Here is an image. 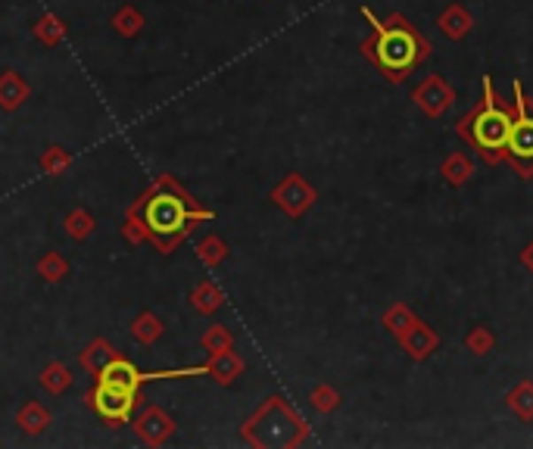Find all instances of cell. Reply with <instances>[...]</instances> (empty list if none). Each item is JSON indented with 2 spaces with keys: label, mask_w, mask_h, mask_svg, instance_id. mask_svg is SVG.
Listing matches in <instances>:
<instances>
[{
  "label": "cell",
  "mask_w": 533,
  "mask_h": 449,
  "mask_svg": "<svg viewBox=\"0 0 533 449\" xmlns=\"http://www.w3.org/2000/svg\"><path fill=\"white\" fill-rule=\"evenodd\" d=\"M362 16L375 26V41L368 44V57L375 59L377 69L384 72V75H390L393 81H403L409 72H415L418 66L424 63L428 44H424L409 26H403V28L381 26L368 7L362 10Z\"/></svg>",
  "instance_id": "cell-1"
},
{
  "label": "cell",
  "mask_w": 533,
  "mask_h": 449,
  "mask_svg": "<svg viewBox=\"0 0 533 449\" xmlns=\"http://www.w3.org/2000/svg\"><path fill=\"white\" fill-rule=\"evenodd\" d=\"M131 334H135L141 344H153V340H159V334H163V321L157 319V315H141V319L135 321V328H131Z\"/></svg>",
  "instance_id": "cell-15"
},
{
  "label": "cell",
  "mask_w": 533,
  "mask_h": 449,
  "mask_svg": "<svg viewBox=\"0 0 533 449\" xmlns=\"http://www.w3.org/2000/svg\"><path fill=\"white\" fill-rule=\"evenodd\" d=\"M44 172H50V175H57V172H63L66 166H69V153L66 150H59V147H50L44 153Z\"/></svg>",
  "instance_id": "cell-22"
},
{
  "label": "cell",
  "mask_w": 533,
  "mask_h": 449,
  "mask_svg": "<svg viewBox=\"0 0 533 449\" xmlns=\"http://www.w3.org/2000/svg\"><path fill=\"white\" fill-rule=\"evenodd\" d=\"M69 384H72V371L66 368V365H59V362H50L44 368V375H41V387H44V391H50L53 397H59L63 391H69Z\"/></svg>",
  "instance_id": "cell-12"
},
{
  "label": "cell",
  "mask_w": 533,
  "mask_h": 449,
  "mask_svg": "<svg viewBox=\"0 0 533 449\" xmlns=\"http://www.w3.org/2000/svg\"><path fill=\"white\" fill-rule=\"evenodd\" d=\"M219 303H221V297L212 284H203L200 290H194V306L200 309V313H215Z\"/></svg>",
  "instance_id": "cell-19"
},
{
  "label": "cell",
  "mask_w": 533,
  "mask_h": 449,
  "mask_svg": "<svg viewBox=\"0 0 533 449\" xmlns=\"http://www.w3.org/2000/svg\"><path fill=\"white\" fill-rule=\"evenodd\" d=\"M412 321H415V315H412V313H409V309H406V306H393L390 313L384 315V325L390 328V331L397 334V337H399V334L406 331V328L412 325Z\"/></svg>",
  "instance_id": "cell-20"
},
{
  "label": "cell",
  "mask_w": 533,
  "mask_h": 449,
  "mask_svg": "<svg viewBox=\"0 0 533 449\" xmlns=\"http://www.w3.org/2000/svg\"><path fill=\"white\" fill-rule=\"evenodd\" d=\"M468 137L477 150H481V157L496 163L502 159L506 153V143H508V131H512V112L496 100L493 94V79L483 75V104L475 116L468 119Z\"/></svg>",
  "instance_id": "cell-2"
},
{
  "label": "cell",
  "mask_w": 533,
  "mask_h": 449,
  "mask_svg": "<svg viewBox=\"0 0 533 449\" xmlns=\"http://www.w3.org/2000/svg\"><path fill=\"white\" fill-rule=\"evenodd\" d=\"M524 262H527V268H533V244L524 250Z\"/></svg>",
  "instance_id": "cell-26"
},
{
  "label": "cell",
  "mask_w": 533,
  "mask_h": 449,
  "mask_svg": "<svg viewBox=\"0 0 533 449\" xmlns=\"http://www.w3.org/2000/svg\"><path fill=\"white\" fill-rule=\"evenodd\" d=\"M415 100L428 116H443V112L452 106V91H449V85L440 79V75H430V79L415 91Z\"/></svg>",
  "instance_id": "cell-7"
},
{
  "label": "cell",
  "mask_w": 533,
  "mask_h": 449,
  "mask_svg": "<svg viewBox=\"0 0 533 449\" xmlns=\"http://www.w3.org/2000/svg\"><path fill=\"white\" fill-rule=\"evenodd\" d=\"M91 228H94V221H91V215L88 213H72L69 219H66V231H69L75 241H85L88 235H91Z\"/></svg>",
  "instance_id": "cell-18"
},
{
  "label": "cell",
  "mask_w": 533,
  "mask_h": 449,
  "mask_svg": "<svg viewBox=\"0 0 533 449\" xmlns=\"http://www.w3.org/2000/svg\"><path fill=\"white\" fill-rule=\"evenodd\" d=\"M512 409L518 412L521 418H533V384H521L518 391L508 397Z\"/></svg>",
  "instance_id": "cell-17"
},
{
  "label": "cell",
  "mask_w": 533,
  "mask_h": 449,
  "mask_svg": "<svg viewBox=\"0 0 533 449\" xmlns=\"http://www.w3.org/2000/svg\"><path fill=\"white\" fill-rule=\"evenodd\" d=\"M47 424H50V415L41 403H26L19 409V428L28 430V434H41Z\"/></svg>",
  "instance_id": "cell-13"
},
{
  "label": "cell",
  "mask_w": 533,
  "mask_h": 449,
  "mask_svg": "<svg viewBox=\"0 0 533 449\" xmlns=\"http://www.w3.org/2000/svg\"><path fill=\"white\" fill-rule=\"evenodd\" d=\"M399 340H403V346L409 350L412 359H428L430 352H434V346L440 344V337H436L424 321H412V325L399 334Z\"/></svg>",
  "instance_id": "cell-8"
},
{
  "label": "cell",
  "mask_w": 533,
  "mask_h": 449,
  "mask_svg": "<svg viewBox=\"0 0 533 449\" xmlns=\"http://www.w3.org/2000/svg\"><path fill=\"white\" fill-rule=\"evenodd\" d=\"M443 175H446L452 184L468 182V178H471V163H468V157H462V153H452V157H449L446 163H443Z\"/></svg>",
  "instance_id": "cell-16"
},
{
  "label": "cell",
  "mask_w": 533,
  "mask_h": 449,
  "mask_svg": "<svg viewBox=\"0 0 533 449\" xmlns=\"http://www.w3.org/2000/svg\"><path fill=\"white\" fill-rule=\"evenodd\" d=\"M228 344H231V337L225 334V328H212V334L206 337V346L212 350V356H215V352H221V350H228Z\"/></svg>",
  "instance_id": "cell-24"
},
{
  "label": "cell",
  "mask_w": 533,
  "mask_h": 449,
  "mask_svg": "<svg viewBox=\"0 0 533 449\" xmlns=\"http://www.w3.org/2000/svg\"><path fill=\"white\" fill-rule=\"evenodd\" d=\"M28 97V85L16 75V72H4L0 75V106L4 110H16V106H22Z\"/></svg>",
  "instance_id": "cell-10"
},
{
  "label": "cell",
  "mask_w": 533,
  "mask_h": 449,
  "mask_svg": "<svg viewBox=\"0 0 533 449\" xmlns=\"http://www.w3.org/2000/svg\"><path fill=\"white\" fill-rule=\"evenodd\" d=\"M137 391L131 387H116V384H97L94 391V409L97 415H104L106 422H125L135 412Z\"/></svg>",
  "instance_id": "cell-4"
},
{
  "label": "cell",
  "mask_w": 533,
  "mask_h": 449,
  "mask_svg": "<svg viewBox=\"0 0 533 449\" xmlns=\"http://www.w3.org/2000/svg\"><path fill=\"white\" fill-rule=\"evenodd\" d=\"M150 228L166 235V231H175L184 225V206L175 200V197H157V200L150 203Z\"/></svg>",
  "instance_id": "cell-6"
},
{
  "label": "cell",
  "mask_w": 533,
  "mask_h": 449,
  "mask_svg": "<svg viewBox=\"0 0 533 449\" xmlns=\"http://www.w3.org/2000/svg\"><path fill=\"white\" fill-rule=\"evenodd\" d=\"M272 197H274V203H278V206L284 209L287 215H293V219H297V215H303L309 206H313L315 190L309 188V184L303 182L299 175H290V178H284L278 188H274Z\"/></svg>",
  "instance_id": "cell-5"
},
{
  "label": "cell",
  "mask_w": 533,
  "mask_h": 449,
  "mask_svg": "<svg viewBox=\"0 0 533 449\" xmlns=\"http://www.w3.org/2000/svg\"><path fill=\"white\" fill-rule=\"evenodd\" d=\"M471 346H475V350H477V352H481V350H483V346H490V337H487V340H483V331H475V337H471Z\"/></svg>",
  "instance_id": "cell-25"
},
{
  "label": "cell",
  "mask_w": 533,
  "mask_h": 449,
  "mask_svg": "<svg viewBox=\"0 0 533 449\" xmlns=\"http://www.w3.org/2000/svg\"><path fill=\"white\" fill-rule=\"evenodd\" d=\"M440 28H443V35H446V38L462 41L465 35L471 32V16H468V10H465L462 4H452V7H449L446 13L440 16Z\"/></svg>",
  "instance_id": "cell-11"
},
{
  "label": "cell",
  "mask_w": 533,
  "mask_h": 449,
  "mask_svg": "<svg viewBox=\"0 0 533 449\" xmlns=\"http://www.w3.org/2000/svg\"><path fill=\"white\" fill-rule=\"evenodd\" d=\"M116 28H119L122 35H128V38H131V35H137V28H141V16H137L131 7H125L122 13L116 16Z\"/></svg>",
  "instance_id": "cell-23"
},
{
  "label": "cell",
  "mask_w": 533,
  "mask_h": 449,
  "mask_svg": "<svg viewBox=\"0 0 533 449\" xmlns=\"http://www.w3.org/2000/svg\"><path fill=\"white\" fill-rule=\"evenodd\" d=\"M514 110H518V116L512 119L506 157L518 166L521 175H530V169H533V112H530V104L524 100L521 81H514Z\"/></svg>",
  "instance_id": "cell-3"
},
{
  "label": "cell",
  "mask_w": 533,
  "mask_h": 449,
  "mask_svg": "<svg viewBox=\"0 0 533 449\" xmlns=\"http://www.w3.org/2000/svg\"><path fill=\"white\" fill-rule=\"evenodd\" d=\"M206 371H212L221 384H228V381H235V375L241 371V362H237V359L231 356L228 350H221V352H215V362L209 365Z\"/></svg>",
  "instance_id": "cell-14"
},
{
  "label": "cell",
  "mask_w": 533,
  "mask_h": 449,
  "mask_svg": "<svg viewBox=\"0 0 533 449\" xmlns=\"http://www.w3.org/2000/svg\"><path fill=\"white\" fill-rule=\"evenodd\" d=\"M135 430H137V434H141L147 443H163L166 437H169L172 430H175V424H172V418L166 415V412L150 409V412H143V415L137 418Z\"/></svg>",
  "instance_id": "cell-9"
},
{
  "label": "cell",
  "mask_w": 533,
  "mask_h": 449,
  "mask_svg": "<svg viewBox=\"0 0 533 449\" xmlns=\"http://www.w3.org/2000/svg\"><path fill=\"white\" fill-rule=\"evenodd\" d=\"M41 275H44L47 281H59L66 275V262L59 259V253H47L44 259H41Z\"/></svg>",
  "instance_id": "cell-21"
}]
</instances>
